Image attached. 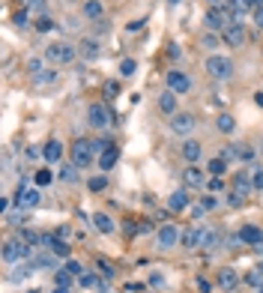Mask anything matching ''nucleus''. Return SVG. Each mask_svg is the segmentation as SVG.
Here are the masks:
<instances>
[{"label":"nucleus","instance_id":"1","mask_svg":"<svg viewBox=\"0 0 263 293\" xmlns=\"http://www.w3.org/2000/svg\"><path fill=\"white\" fill-rule=\"evenodd\" d=\"M75 45H69V42H51L48 48H45V60H51V63H57V66H69L72 60H75Z\"/></svg>","mask_w":263,"mask_h":293},{"label":"nucleus","instance_id":"2","mask_svg":"<svg viewBox=\"0 0 263 293\" xmlns=\"http://www.w3.org/2000/svg\"><path fill=\"white\" fill-rule=\"evenodd\" d=\"M39 201H42L39 186H18V192H15V207L18 210H33V207H39Z\"/></svg>","mask_w":263,"mask_h":293},{"label":"nucleus","instance_id":"3","mask_svg":"<svg viewBox=\"0 0 263 293\" xmlns=\"http://www.w3.org/2000/svg\"><path fill=\"white\" fill-rule=\"evenodd\" d=\"M207 72H210L213 78H219V81H228V78L234 75V63H231L228 57H219V54H213V57L207 60Z\"/></svg>","mask_w":263,"mask_h":293},{"label":"nucleus","instance_id":"4","mask_svg":"<svg viewBox=\"0 0 263 293\" xmlns=\"http://www.w3.org/2000/svg\"><path fill=\"white\" fill-rule=\"evenodd\" d=\"M93 156H96V150H93V141H84V138H78V141L72 144V162H75L78 168H87V165L93 162Z\"/></svg>","mask_w":263,"mask_h":293},{"label":"nucleus","instance_id":"5","mask_svg":"<svg viewBox=\"0 0 263 293\" xmlns=\"http://www.w3.org/2000/svg\"><path fill=\"white\" fill-rule=\"evenodd\" d=\"M24 258H30V246H27L24 240H9V243H3V261H6V264L24 261Z\"/></svg>","mask_w":263,"mask_h":293},{"label":"nucleus","instance_id":"6","mask_svg":"<svg viewBox=\"0 0 263 293\" xmlns=\"http://www.w3.org/2000/svg\"><path fill=\"white\" fill-rule=\"evenodd\" d=\"M87 120H90V126L93 129H108L111 123H114V117H111V111H108V105H90V111H87Z\"/></svg>","mask_w":263,"mask_h":293},{"label":"nucleus","instance_id":"7","mask_svg":"<svg viewBox=\"0 0 263 293\" xmlns=\"http://www.w3.org/2000/svg\"><path fill=\"white\" fill-rule=\"evenodd\" d=\"M165 81H168V90H174V93H189L192 90V78L186 75V72H168L165 75Z\"/></svg>","mask_w":263,"mask_h":293},{"label":"nucleus","instance_id":"8","mask_svg":"<svg viewBox=\"0 0 263 293\" xmlns=\"http://www.w3.org/2000/svg\"><path fill=\"white\" fill-rule=\"evenodd\" d=\"M42 246H45L51 255H57V258H69V243L60 240L57 234H54V237H51V234H42Z\"/></svg>","mask_w":263,"mask_h":293},{"label":"nucleus","instance_id":"9","mask_svg":"<svg viewBox=\"0 0 263 293\" xmlns=\"http://www.w3.org/2000/svg\"><path fill=\"white\" fill-rule=\"evenodd\" d=\"M195 129V117L192 114H174L171 117V132L174 135H192Z\"/></svg>","mask_w":263,"mask_h":293},{"label":"nucleus","instance_id":"10","mask_svg":"<svg viewBox=\"0 0 263 293\" xmlns=\"http://www.w3.org/2000/svg\"><path fill=\"white\" fill-rule=\"evenodd\" d=\"M180 231H177V225H162L159 228V249H174L177 243H180Z\"/></svg>","mask_w":263,"mask_h":293},{"label":"nucleus","instance_id":"11","mask_svg":"<svg viewBox=\"0 0 263 293\" xmlns=\"http://www.w3.org/2000/svg\"><path fill=\"white\" fill-rule=\"evenodd\" d=\"M237 243H249V246L263 249V231H261V228H255V225H246V228H240Z\"/></svg>","mask_w":263,"mask_h":293},{"label":"nucleus","instance_id":"12","mask_svg":"<svg viewBox=\"0 0 263 293\" xmlns=\"http://www.w3.org/2000/svg\"><path fill=\"white\" fill-rule=\"evenodd\" d=\"M252 189H255V186H252L249 171H240V174H237V180H234V195H237V198H246Z\"/></svg>","mask_w":263,"mask_h":293},{"label":"nucleus","instance_id":"13","mask_svg":"<svg viewBox=\"0 0 263 293\" xmlns=\"http://www.w3.org/2000/svg\"><path fill=\"white\" fill-rule=\"evenodd\" d=\"M42 156H45V162H48V165L60 162V159H63V144H60V141H48V144H45V150H42Z\"/></svg>","mask_w":263,"mask_h":293},{"label":"nucleus","instance_id":"14","mask_svg":"<svg viewBox=\"0 0 263 293\" xmlns=\"http://www.w3.org/2000/svg\"><path fill=\"white\" fill-rule=\"evenodd\" d=\"M117 159H120V150H117V147H108V150L99 153V168H102V171H111V168L117 165Z\"/></svg>","mask_w":263,"mask_h":293},{"label":"nucleus","instance_id":"15","mask_svg":"<svg viewBox=\"0 0 263 293\" xmlns=\"http://www.w3.org/2000/svg\"><path fill=\"white\" fill-rule=\"evenodd\" d=\"M183 180H186V186H189V189H201V186L207 183V180H204V171H201V168H195V165H189V171L183 174Z\"/></svg>","mask_w":263,"mask_h":293},{"label":"nucleus","instance_id":"16","mask_svg":"<svg viewBox=\"0 0 263 293\" xmlns=\"http://www.w3.org/2000/svg\"><path fill=\"white\" fill-rule=\"evenodd\" d=\"M207 24L213 27V30H225L231 21H228V12H219V9H210L207 12Z\"/></svg>","mask_w":263,"mask_h":293},{"label":"nucleus","instance_id":"17","mask_svg":"<svg viewBox=\"0 0 263 293\" xmlns=\"http://www.w3.org/2000/svg\"><path fill=\"white\" fill-rule=\"evenodd\" d=\"M159 108L174 117V114H177V93H174V90H165V93L159 96Z\"/></svg>","mask_w":263,"mask_h":293},{"label":"nucleus","instance_id":"18","mask_svg":"<svg viewBox=\"0 0 263 293\" xmlns=\"http://www.w3.org/2000/svg\"><path fill=\"white\" fill-rule=\"evenodd\" d=\"M225 39H228L231 45H240V42L246 39V33H243V24H240V21L228 24V27H225Z\"/></svg>","mask_w":263,"mask_h":293},{"label":"nucleus","instance_id":"19","mask_svg":"<svg viewBox=\"0 0 263 293\" xmlns=\"http://www.w3.org/2000/svg\"><path fill=\"white\" fill-rule=\"evenodd\" d=\"M219 285H222V291H237L240 276H237L234 270H222V273H219Z\"/></svg>","mask_w":263,"mask_h":293},{"label":"nucleus","instance_id":"20","mask_svg":"<svg viewBox=\"0 0 263 293\" xmlns=\"http://www.w3.org/2000/svg\"><path fill=\"white\" fill-rule=\"evenodd\" d=\"M183 159H186L189 165H195V162L201 159V144H198V141H186V147H183Z\"/></svg>","mask_w":263,"mask_h":293},{"label":"nucleus","instance_id":"21","mask_svg":"<svg viewBox=\"0 0 263 293\" xmlns=\"http://www.w3.org/2000/svg\"><path fill=\"white\" fill-rule=\"evenodd\" d=\"M90 222H93V228H96L99 234H111V231H114V222H111V219H108L105 213H96V216H93Z\"/></svg>","mask_w":263,"mask_h":293},{"label":"nucleus","instance_id":"22","mask_svg":"<svg viewBox=\"0 0 263 293\" xmlns=\"http://www.w3.org/2000/svg\"><path fill=\"white\" fill-rule=\"evenodd\" d=\"M168 207H171L174 213H180V210H186V207H189V195H186V192H174V195L168 198Z\"/></svg>","mask_w":263,"mask_h":293},{"label":"nucleus","instance_id":"23","mask_svg":"<svg viewBox=\"0 0 263 293\" xmlns=\"http://www.w3.org/2000/svg\"><path fill=\"white\" fill-rule=\"evenodd\" d=\"M54 282H57V288H69V291H72V285H75V276H72V273L63 267V270H57V273H54Z\"/></svg>","mask_w":263,"mask_h":293},{"label":"nucleus","instance_id":"24","mask_svg":"<svg viewBox=\"0 0 263 293\" xmlns=\"http://www.w3.org/2000/svg\"><path fill=\"white\" fill-rule=\"evenodd\" d=\"M81 54H84V60H96V57H99V42L84 39V42H81Z\"/></svg>","mask_w":263,"mask_h":293},{"label":"nucleus","instance_id":"25","mask_svg":"<svg viewBox=\"0 0 263 293\" xmlns=\"http://www.w3.org/2000/svg\"><path fill=\"white\" fill-rule=\"evenodd\" d=\"M216 126H219V132H225V135H231V132L237 129V120H234L231 114H219V120H216Z\"/></svg>","mask_w":263,"mask_h":293},{"label":"nucleus","instance_id":"26","mask_svg":"<svg viewBox=\"0 0 263 293\" xmlns=\"http://www.w3.org/2000/svg\"><path fill=\"white\" fill-rule=\"evenodd\" d=\"M201 234H204V231L192 228V231H186L180 240H183V246H186V249H195V246H201Z\"/></svg>","mask_w":263,"mask_h":293},{"label":"nucleus","instance_id":"27","mask_svg":"<svg viewBox=\"0 0 263 293\" xmlns=\"http://www.w3.org/2000/svg\"><path fill=\"white\" fill-rule=\"evenodd\" d=\"M54 258L57 255H36V258H30V267L33 270H48V267H54Z\"/></svg>","mask_w":263,"mask_h":293},{"label":"nucleus","instance_id":"28","mask_svg":"<svg viewBox=\"0 0 263 293\" xmlns=\"http://www.w3.org/2000/svg\"><path fill=\"white\" fill-rule=\"evenodd\" d=\"M102 12H105V9H102V3H99V0L84 3V15H87V18H102Z\"/></svg>","mask_w":263,"mask_h":293},{"label":"nucleus","instance_id":"29","mask_svg":"<svg viewBox=\"0 0 263 293\" xmlns=\"http://www.w3.org/2000/svg\"><path fill=\"white\" fill-rule=\"evenodd\" d=\"M33 81H36V84H54V81H57V72H54V69H42Z\"/></svg>","mask_w":263,"mask_h":293},{"label":"nucleus","instance_id":"30","mask_svg":"<svg viewBox=\"0 0 263 293\" xmlns=\"http://www.w3.org/2000/svg\"><path fill=\"white\" fill-rule=\"evenodd\" d=\"M207 171H210V177H222V174H225V159H222V156H219V159H210V168H207Z\"/></svg>","mask_w":263,"mask_h":293},{"label":"nucleus","instance_id":"31","mask_svg":"<svg viewBox=\"0 0 263 293\" xmlns=\"http://www.w3.org/2000/svg\"><path fill=\"white\" fill-rule=\"evenodd\" d=\"M216 243H219V231H204V234H201V246H204V249H213Z\"/></svg>","mask_w":263,"mask_h":293},{"label":"nucleus","instance_id":"32","mask_svg":"<svg viewBox=\"0 0 263 293\" xmlns=\"http://www.w3.org/2000/svg\"><path fill=\"white\" fill-rule=\"evenodd\" d=\"M75 168H78V165L63 168V171H60V180H63V183H75V180H78V171H75Z\"/></svg>","mask_w":263,"mask_h":293},{"label":"nucleus","instance_id":"33","mask_svg":"<svg viewBox=\"0 0 263 293\" xmlns=\"http://www.w3.org/2000/svg\"><path fill=\"white\" fill-rule=\"evenodd\" d=\"M54 180V174L48 171V168H42V171H36V186H48Z\"/></svg>","mask_w":263,"mask_h":293},{"label":"nucleus","instance_id":"34","mask_svg":"<svg viewBox=\"0 0 263 293\" xmlns=\"http://www.w3.org/2000/svg\"><path fill=\"white\" fill-rule=\"evenodd\" d=\"M246 282H249V285L258 291V288H261V282H263V273H261V270H252V273L246 276Z\"/></svg>","mask_w":263,"mask_h":293},{"label":"nucleus","instance_id":"35","mask_svg":"<svg viewBox=\"0 0 263 293\" xmlns=\"http://www.w3.org/2000/svg\"><path fill=\"white\" fill-rule=\"evenodd\" d=\"M36 30H39V33H48V30H54V21H51L48 15H42V18L36 21Z\"/></svg>","mask_w":263,"mask_h":293},{"label":"nucleus","instance_id":"36","mask_svg":"<svg viewBox=\"0 0 263 293\" xmlns=\"http://www.w3.org/2000/svg\"><path fill=\"white\" fill-rule=\"evenodd\" d=\"M135 69H138L135 60H123V63H120V75H135Z\"/></svg>","mask_w":263,"mask_h":293},{"label":"nucleus","instance_id":"37","mask_svg":"<svg viewBox=\"0 0 263 293\" xmlns=\"http://www.w3.org/2000/svg\"><path fill=\"white\" fill-rule=\"evenodd\" d=\"M87 186H90V192H102V189L108 186V180H105V177H93Z\"/></svg>","mask_w":263,"mask_h":293},{"label":"nucleus","instance_id":"38","mask_svg":"<svg viewBox=\"0 0 263 293\" xmlns=\"http://www.w3.org/2000/svg\"><path fill=\"white\" fill-rule=\"evenodd\" d=\"M66 270H69L75 279H81V276H84V267H81L78 261H66Z\"/></svg>","mask_w":263,"mask_h":293},{"label":"nucleus","instance_id":"39","mask_svg":"<svg viewBox=\"0 0 263 293\" xmlns=\"http://www.w3.org/2000/svg\"><path fill=\"white\" fill-rule=\"evenodd\" d=\"M210 9H219V12H228L231 9V0H207Z\"/></svg>","mask_w":263,"mask_h":293},{"label":"nucleus","instance_id":"40","mask_svg":"<svg viewBox=\"0 0 263 293\" xmlns=\"http://www.w3.org/2000/svg\"><path fill=\"white\" fill-rule=\"evenodd\" d=\"M252 186L261 192L263 189V168H255V174H252Z\"/></svg>","mask_w":263,"mask_h":293},{"label":"nucleus","instance_id":"41","mask_svg":"<svg viewBox=\"0 0 263 293\" xmlns=\"http://www.w3.org/2000/svg\"><path fill=\"white\" fill-rule=\"evenodd\" d=\"M207 186H210V192H222V189H225L222 177H210V180H207Z\"/></svg>","mask_w":263,"mask_h":293},{"label":"nucleus","instance_id":"42","mask_svg":"<svg viewBox=\"0 0 263 293\" xmlns=\"http://www.w3.org/2000/svg\"><path fill=\"white\" fill-rule=\"evenodd\" d=\"M114 93H120V84H117V81H108V84H105V96L111 99Z\"/></svg>","mask_w":263,"mask_h":293},{"label":"nucleus","instance_id":"43","mask_svg":"<svg viewBox=\"0 0 263 293\" xmlns=\"http://www.w3.org/2000/svg\"><path fill=\"white\" fill-rule=\"evenodd\" d=\"M96 267H99V273H102V276H105V279H111V276H114V270H111V267H108V264H105V261H99V264H96Z\"/></svg>","mask_w":263,"mask_h":293},{"label":"nucleus","instance_id":"44","mask_svg":"<svg viewBox=\"0 0 263 293\" xmlns=\"http://www.w3.org/2000/svg\"><path fill=\"white\" fill-rule=\"evenodd\" d=\"M15 24H18V27H24V24H27V9L15 12Z\"/></svg>","mask_w":263,"mask_h":293},{"label":"nucleus","instance_id":"45","mask_svg":"<svg viewBox=\"0 0 263 293\" xmlns=\"http://www.w3.org/2000/svg\"><path fill=\"white\" fill-rule=\"evenodd\" d=\"M57 237H60V240H69V237H72L69 225H60V228H57Z\"/></svg>","mask_w":263,"mask_h":293},{"label":"nucleus","instance_id":"46","mask_svg":"<svg viewBox=\"0 0 263 293\" xmlns=\"http://www.w3.org/2000/svg\"><path fill=\"white\" fill-rule=\"evenodd\" d=\"M27 69H30L33 75H39V72H42V63H39V60H30V63H27Z\"/></svg>","mask_w":263,"mask_h":293},{"label":"nucleus","instance_id":"47","mask_svg":"<svg viewBox=\"0 0 263 293\" xmlns=\"http://www.w3.org/2000/svg\"><path fill=\"white\" fill-rule=\"evenodd\" d=\"M240 159H255V150L252 147H240Z\"/></svg>","mask_w":263,"mask_h":293},{"label":"nucleus","instance_id":"48","mask_svg":"<svg viewBox=\"0 0 263 293\" xmlns=\"http://www.w3.org/2000/svg\"><path fill=\"white\" fill-rule=\"evenodd\" d=\"M216 204H219L216 198H204V201H201V207H204V210H216Z\"/></svg>","mask_w":263,"mask_h":293},{"label":"nucleus","instance_id":"49","mask_svg":"<svg viewBox=\"0 0 263 293\" xmlns=\"http://www.w3.org/2000/svg\"><path fill=\"white\" fill-rule=\"evenodd\" d=\"M255 24L263 30V6H258V9H255Z\"/></svg>","mask_w":263,"mask_h":293},{"label":"nucleus","instance_id":"50","mask_svg":"<svg viewBox=\"0 0 263 293\" xmlns=\"http://www.w3.org/2000/svg\"><path fill=\"white\" fill-rule=\"evenodd\" d=\"M180 54H183V51H180V45H171V48H168V57H171V60H177Z\"/></svg>","mask_w":263,"mask_h":293},{"label":"nucleus","instance_id":"51","mask_svg":"<svg viewBox=\"0 0 263 293\" xmlns=\"http://www.w3.org/2000/svg\"><path fill=\"white\" fill-rule=\"evenodd\" d=\"M150 285H153V288H159V285H162V276H159V273H153V276H150Z\"/></svg>","mask_w":263,"mask_h":293},{"label":"nucleus","instance_id":"52","mask_svg":"<svg viewBox=\"0 0 263 293\" xmlns=\"http://www.w3.org/2000/svg\"><path fill=\"white\" fill-rule=\"evenodd\" d=\"M141 27H144V21H132V24H129V30H132V33H138Z\"/></svg>","mask_w":263,"mask_h":293},{"label":"nucleus","instance_id":"53","mask_svg":"<svg viewBox=\"0 0 263 293\" xmlns=\"http://www.w3.org/2000/svg\"><path fill=\"white\" fill-rule=\"evenodd\" d=\"M255 102H258V108H263V93H255Z\"/></svg>","mask_w":263,"mask_h":293},{"label":"nucleus","instance_id":"54","mask_svg":"<svg viewBox=\"0 0 263 293\" xmlns=\"http://www.w3.org/2000/svg\"><path fill=\"white\" fill-rule=\"evenodd\" d=\"M54 293H69V288H57Z\"/></svg>","mask_w":263,"mask_h":293},{"label":"nucleus","instance_id":"55","mask_svg":"<svg viewBox=\"0 0 263 293\" xmlns=\"http://www.w3.org/2000/svg\"><path fill=\"white\" fill-rule=\"evenodd\" d=\"M168 3H171V6H177V3H180V0H168Z\"/></svg>","mask_w":263,"mask_h":293},{"label":"nucleus","instance_id":"56","mask_svg":"<svg viewBox=\"0 0 263 293\" xmlns=\"http://www.w3.org/2000/svg\"><path fill=\"white\" fill-rule=\"evenodd\" d=\"M255 6H263V0H255Z\"/></svg>","mask_w":263,"mask_h":293},{"label":"nucleus","instance_id":"57","mask_svg":"<svg viewBox=\"0 0 263 293\" xmlns=\"http://www.w3.org/2000/svg\"><path fill=\"white\" fill-rule=\"evenodd\" d=\"M24 3H30V6H33V3H36V0H24Z\"/></svg>","mask_w":263,"mask_h":293},{"label":"nucleus","instance_id":"58","mask_svg":"<svg viewBox=\"0 0 263 293\" xmlns=\"http://www.w3.org/2000/svg\"><path fill=\"white\" fill-rule=\"evenodd\" d=\"M258 270H261V273H263V261H261V267H258Z\"/></svg>","mask_w":263,"mask_h":293},{"label":"nucleus","instance_id":"59","mask_svg":"<svg viewBox=\"0 0 263 293\" xmlns=\"http://www.w3.org/2000/svg\"><path fill=\"white\" fill-rule=\"evenodd\" d=\"M258 293H263V288H258Z\"/></svg>","mask_w":263,"mask_h":293}]
</instances>
